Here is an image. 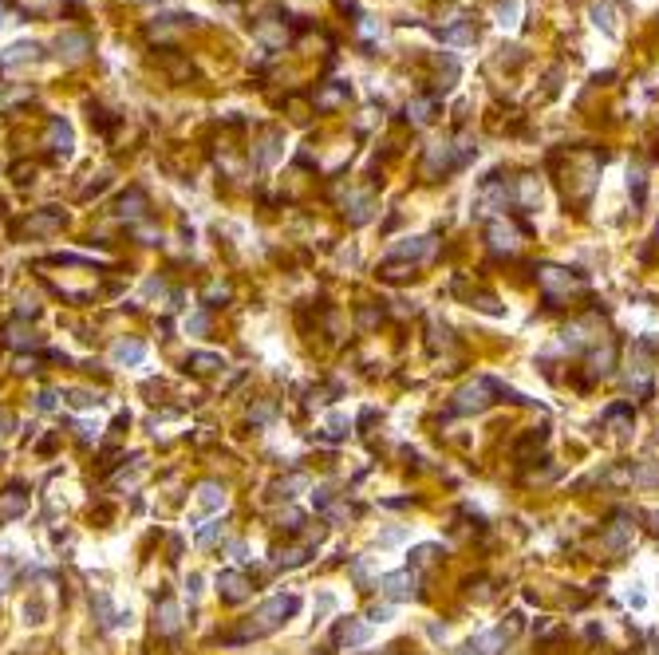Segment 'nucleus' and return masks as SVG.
Here are the masks:
<instances>
[{"instance_id":"a211bd4d","label":"nucleus","mask_w":659,"mask_h":655,"mask_svg":"<svg viewBox=\"0 0 659 655\" xmlns=\"http://www.w3.org/2000/svg\"><path fill=\"white\" fill-rule=\"evenodd\" d=\"M348 95H352V87L336 79L332 87H320V91H316V107H340V103H343Z\"/></svg>"},{"instance_id":"3c124183","label":"nucleus","mask_w":659,"mask_h":655,"mask_svg":"<svg viewBox=\"0 0 659 655\" xmlns=\"http://www.w3.org/2000/svg\"><path fill=\"white\" fill-rule=\"evenodd\" d=\"M131 4H143V0H131Z\"/></svg>"},{"instance_id":"1a4fd4ad","label":"nucleus","mask_w":659,"mask_h":655,"mask_svg":"<svg viewBox=\"0 0 659 655\" xmlns=\"http://www.w3.org/2000/svg\"><path fill=\"white\" fill-rule=\"evenodd\" d=\"M612 367H616V344H600L588 355V379H608Z\"/></svg>"},{"instance_id":"58836bf2","label":"nucleus","mask_w":659,"mask_h":655,"mask_svg":"<svg viewBox=\"0 0 659 655\" xmlns=\"http://www.w3.org/2000/svg\"><path fill=\"white\" fill-rule=\"evenodd\" d=\"M201 505H206V509L221 505V490H218V486H201Z\"/></svg>"},{"instance_id":"37998d69","label":"nucleus","mask_w":659,"mask_h":655,"mask_svg":"<svg viewBox=\"0 0 659 655\" xmlns=\"http://www.w3.org/2000/svg\"><path fill=\"white\" fill-rule=\"evenodd\" d=\"M225 296H229V288H225V284H209V288H206V300H209V304H213V300H225Z\"/></svg>"},{"instance_id":"0eeeda50","label":"nucleus","mask_w":659,"mask_h":655,"mask_svg":"<svg viewBox=\"0 0 659 655\" xmlns=\"http://www.w3.org/2000/svg\"><path fill=\"white\" fill-rule=\"evenodd\" d=\"M48 146H52L55 158H71V146H76V134L64 119H52L48 122Z\"/></svg>"},{"instance_id":"a19ab883","label":"nucleus","mask_w":659,"mask_h":655,"mask_svg":"<svg viewBox=\"0 0 659 655\" xmlns=\"http://www.w3.org/2000/svg\"><path fill=\"white\" fill-rule=\"evenodd\" d=\"M379 320H383V308H363V312H360V324H363V328L379 324Z\"/></svg>"},{"instance_id":"473e14b6","label":"nucleus","mask_w":659,"mask_h":655,"mask_svg":"<svg viewBox=\"0 0 659 655\" xmlns=\"http://www.w3.org/2000/svg\"><path fill=\"white\" fill-rule=\"evenodd\" d=\"M273 415H276V407H273V403H257V407H249V423H269Z\"/></svg>"},{"instance_id":"4c0bfd02","label":"nucleus","mask_w":659,"mask_h":655,"mask_svg":"<svg viewBox=\"0 0 659 655\" xmlns=\"http://www.w3.org/2000/svg\"><path fill=\"white\" fill-rule=\"evenodd\" d=\"M312 502H316V509H328V505L336 502V493H332V486H320V490L312 493Z\"/></svg>"},{"instance_id":"7c9ffc66","label":"nucleus","mask_w":659,"mask_h":655,"mask_svg":"<svg viewBox=\"0 0 659 655\" xmlns=\"http://www.w3.org/2000/svg\"><path fill=\"white\" fill-rule=\"evenodd\" d=\"M604 545H608V549H624V545H628V525H616V529H608V533H604Z\"/></svg>"},{"instance_id":"20e7f679","label":"nucleus","mask_w":659,"mask_h":655,"mask_svg":"<svg viewBox=\"0 0 659 655\" xmlns=\"http://www.w3.org/2000/svg\"><path fill=\"white\" fill-rule=\"evenodd\" d=\"M379 592L391 596V600H411V596H415V572L403 568V572H387V577H379Z\"/></svg>"},{"instance_id":"4be33fe9","label":"nucleus","mask_w":659,"mask_h":655,"mask_svg":"<svg viewBox=\"0 0 659 655\" xmlns=\"http://www.w3.org/2000/svg\"><path fill=\"white\" fill-rule=\"evenodd\" d=\"M371 213H375L371 194H360V197L352 202V213H348V221H352V225H363V221H371Z\"/></svg>"},{"instance_id":"f8f14e48","label":"nucleus","mask_w":659,"mask_h":655,"mask_svg":"<svg viewBox=\"0 0 659 655\" xmlns=\"http://www.w3.org/2000/svg\"><path fill=\"white\" fill-rule=\"evenodd\" d=\"M24 230H28V233H55V230H64V209H40V213H32V218L24 221Z\"/></svg>"},{"instance_id":"72a5a7b5","label":"nucleus","mask_w":659,"mask_h":655,"mask_svg":"<svg viewBox=\"0 0 659 655\" xmlns=\"http://www.w3.org/2000/svg\"><path fill=\"white\" fill-rule=\"evenodd\" d=\"M292 490H304V474H292L288 481L276 486V498H292Z\"/></svg>"},{"instance_id":"aec40b11","label":"nucleus","mask_w":659,"mask_h":655,"mask_svg":"<svg viewBox=\"0 0 659 655\" xmlns=\"http://www.w3.org/2000/svg\"><path fill=\"white\" fill-rule=\"evenodd\" d=\"M158 632L162 635L178 632V604L170 600V596H162V604H158Z\"/></svg>"},{"instance_id":"6e6552de","label":"nucleus","mask_w":659,"mask_h":655,"mask_svg":"<svg viewBox=\"0 0 659 655\" xmlns=\"http://www.w3.org/2000/svg\"><path fill=\"white\" fill-rule=\"evenodd\" d=\"M458 166V154H454V146L451 142H434L427 150V174L434 178V174H446V170H454Z\"/></svg>"},{"instance_id":"49530a36","label":"nucleus","mask_w":659,"mask_h":655,"mask_svg":"<svg viewBox=\"0 0 659 655\" xmlns=\"http://www.w3.org/2000/svg\"><path fill=\"white\" fill-rule=\"evenodd\" d=\"M454 655H482V652H478V644H474V640H470V644H462V647H458V652H454Z\"/></svg>"},{"instance_id":"c03bdc74","label":"nucleus","mask_w":659,"mask_h":655,"mask_svg":"<svg viewBox=\"0 0 659 655\" xmlns=\"http://www.w3.org/2000/svg\"><path fill=\"white\" fill-rule=\"evenodd\" d=\"M12 174H16V182H28V174H36V170L28 162H16V166H12Z\"/></svg>"},{"instance_id":"ddd939ff","label":"nucleus","mask_w":659,"mask_h":655,"mask_svg":"<svg viewBox=\"0 0 659 655\" xmlns=\"http://www.w3.org/2000/svg\"><path fill=\"white\" fill-rule=\"evenodd\" d=\"M218 592H221V600L237 604V600H245V592H249V580H245V572H221Z\"/></svg>"},{"instance_id":"a18cd8bd","label":"nucleus","mask_w":659,"mask_h":655,"mask_svg":"<svg viewBox=\"0 0 659 655\" xmlns=\"http://www.w3.org/2000/svg\"><path fill=\"white\" fill-rule=\"evenodd\" d=\"M52 407H55V395L44 391V395H40V411H52Z\"/></svg>"},{"instance_id":"bb28decb","label":"nucleus","mask_w":659,"mask_h":655,"mask_svg":"<svg viewBox=\"0 0 659 655\" xmlns=\"http://www.w3.org/2000/svg\"><path fill=\"white\" fill-rule=\"evenodd\" d=\"M411 273H415V265H399V261H387L383 269H379V276H383V281H406Z\"/></svg>"},{"instance_id":"a878e982","label":"nucleus","mask_w":659,"mask_h":655,"mask_svg":"<svg viewBox=\"0 0 659 655\" xmlns=\"http://www.w3.org/2000/svg\"><path fill=\"white\" fill-rule=\"evenodd\" d=\"M4 339H8L12 348H36V344H40V339H36L32 332H24V328H16V324H12L8 332H4Z\"/></svg>"},{"instance_id":"6ab92c4d","label":"nucleus","mask_w":659,"mask_h":655,"mask_svg":"<svg viewBox=\"0 0 659 655\" xmlns=\"http://www.w3.org/2000/svg\"><path fill=\"white\" fill-rule=\"evenodd\" d=\"M281 142H285V134L281 131H269L261 139V150H257V166H269V162H276V154H281Z\"/></svg>"},{"instance_id":"dca6fc26","label":"nucleus","mask_w":659,"mask_h":655,"mask_svg":"<svg viewBox=\"0 0 659 655\" xmlns=\"http://www.w3.org/2000/svg\"><path fill=\"white\" fill-rule=\"evenodd\" d=\"M28 509V493L24 490H4L0 493V521H12Z\"/></svg>"},{"instance_id":"2f4dec72","label":"nucleus","mask_w":659,"mask_h":655,"mask_svg":"<svg viewBox=\"0 0 659 655\" xmlns=\"http://www.w3.org/2000/svg\"><path fill=\"white\" fill-rule=\"evenodd\" d=\"M581 344H584V324H572L569 328V332H565V339H560V348H581Z\"/></svg>"},{"instance_id":"423d86ee","label":"nucleus","mask_w":659,"mask_h":655,"mask_svg":"<svg viewBox=\"0 0 659 655\" xmlns=\"http://www.w3.org/2000/svg\"><path fill=\"white\" fill-rule=\"evenodd\" d=\"M36 59H44V48L36 40H20L8 52H0V67H20V64H36Z\"/></svg>"},{"instance_id":"de8ad7c7","label":"nucleus","mask_w":659,"mask_h":655,"mask_svg":"<svg viewBox=\"0 0 659 655\" xmlns=\"http://www.w3.org/2000/svg\"><path fill=\"white\" fill-rule=\"evenodd\" d=\"M340 4V12H355V0H336Z\"/></svg>"},{"instance_id":"79ce46f5","label":"nucleus","mask_w":659,"mask_h":655,"mask_svg":"<svg viewBox=\"0 0 659 655\" xmlns=\"http://www.w3.org/2000/svg\"><path fill=\"white\" fill-rule=\"evenodd\" d=\"M281 525H285L288 533H297V529H300V514H297V509H288V514H281Z\"/></svg>"},{"instance_id":"f704fd0d","label":"nucleus","mask_w":659,"mask_h":655,"mask_svg":"<svg viewBox=\"0 0 659 655\" xmlns=\"http://www.w3.org/2000/svg\"><path fill=\"white\" fill-rule=\"evenodd\" d=\"M604 418L608 423H628V418H632V403H612Z\"/></svg>"},{"instance_id":"412c9836","label":"nucleus","mask_w":659,"mask_h":655,"mask_svg":"<svg viewBox=\"0 0 659 655\" xmlns=\"http://www.w3.org/2000/svg\"><path fill=\"white\" fill-rule=\"evenodd\" d=\"M186 367H194L198 375H209V372H218V367H225V363H221L218 351H194L186 360Z\"/></svg>"},{"instance_id":"4468645a","label":"nucleus","mask_w":659,"mask_h":655,"mask_svg":"<svg viewBox=\"0 0 659 655\" xmlns=\"http://www.w3.org/2000/svg\"><path fill=\"white\" fill-rule=\"evenodd\" d=\"M434 111H439V99L434 95H418L406 103V119L415 122V127H427L430 119H434Z\"/></svg>"},{"instance_id":"f03ea898","label":"nucleus","mask_w":659,"mask_h":655,"mask_svg":"<svg viewBox=\"0 0 659 655\" xmlns=\"http://www.w3.org/2000/svg\"><path fill=\"white\" fill-rule=\"evenodd\" d=\"M497 395H502V383L478 375V379H470L458 395H454L451 411H454V415H478V411H486V407L497 403Z\"/></svg>"},{"instance_id":"cd10ccee","label":"nucleus","mask_w":659,"mask_h":655,"mask_svg":"<svg viewBox=\"0 0 659 655\" xmlns=\"http://www.w3.org/2000/svg\"><path fill=\"white\" fill-rule=\"evenodd\" d=\"M348 430H352V423L336 415V418L328 423V430H324V438H328V442H343V438H348Z\"/></svg>"},{"instance_id":"c85d7f7f","label":"nucleus","mask_w":659,"mask_h":655,"mask_svg":"<svg viewBox=\"0 0 659 655\" xmlns=\"http://www.w3.org/2000/svg\"><path fill=\"white\" fill-rule=\"evenodd\" d=\"M632 478H636V481H651V486H656V481H659V462H639V466L632 470Z\"/></svg>"},{"instance_id":"9b49d317","label":"nucleus","mask_w":659,"mask_h":655,"mask_svg":"<svg viewBox=\"0 0 659 655\" xmlns=\"http://www.w3.org/2000/svg\"><path fill=\"white\" fill-rule=\"evenodd\" d=\"M434 253V237H406L403 245H395V257L399 261H423V257H430Z\"/></svg>"},{"instance_id":"8fccbe9b","label":"nucleus","mask_w":659,"mask_h":655,"mask_svg":"<svg viewBox=\"0 0 659 655\" xmlns=\"http://www.w3.org/2000/svg\"><path fill=\"white\" fill-rule=\"evenodd\" d=\"M0 426H8V415H0ZM0 435H4V430H0Z\"/></svg>"},{"instance_id":"9d476101","label":"nucleus","mask_w":659,"mask_h":655,"mask_svg":"<svg viewBox=\"0 0 659 655\" xmlns=\"http://www.w3.org/2000/svg\"><path fill=\"white\" fill-rule=\"evenodd\" d=\"M115 213H119L122 221L143 218V213H146V194H143V186H131V190H127V194L119 197V206H115Z\"/></svg>"},{"instance_id":"5701e85b","label":"nucleus","mask_w":659,"mask_h":655,"mask_svg":"<svg viewBox=\"0 0 659 655\" xmlns=\"http://www.w3.org/2000/svg\"><path fill=\"white\" fill-rule=\"evenodd\" d=\"M517 202H521V206H537L541 202V182L537 178H521V182H517Z\"/></svg>"},{"instance_id":"c9c22d12","label":"nucleus","mask_w":659,"mask_h":655,"mask_svg":"<svg viewBox=\"0 0 659 655\" xmlns=\"http://www.w3.org/2000/svg\"><path fill=\"white\" fill-rule=\"evenodd\" d=\"M545 438H549V435H545V430H533V435H525V438H521V442H517V454H525V450L541 446Z\"/></svg>"},{"instance_id":"393cba45","label":"nucleus","mask_w":659,"mask_h":655,"mask_svg":"<svg viewBox=\"0 0 659 655\" xmlns=\"http://www.w3.org/2000/svg\"><path fill=\"white\" fill-rule=\"evenodd\" d=\"M506 186H486L482 190V209H486V213H494V209H502V206H506Z\"/></svg>"},{"instance_id":"7ed1b4c3","label":"nucleus","mask_w":659,"mask_h":655,"mask_svg":"<svg viewBox=\"0 0 659 655\" xmlns=\"http://www.w3.org/2000/svg\"><path fill=\"white\" fill-rule=\"evenodd\" d=\"M537 281H541V288H545V300H557V296H569V293H576L581 288V276H569L565 269H557V265H545L537 273Z\"/></svg>"},{"instance_id":"2eb2a0df","label":"nucleus","mask_w":659,"mask_h":655,"mask_svg":"<svg viewBox=\"0 0 659 655\" xmlns=\"http://www.w3.org/2000/svg\"><path fill=\"white\" fill-rule=\"evenodd\" d=\"M490 249L497 253H513L517 249V230L506 221H490Z\"/></svg>"},{"instance_id":"ea45409f","label":"nucleus","mask_w":659,"mask_h":655,"mask_svg":"<svg viewBox=\"0 0 659 655\" xmlns=\"http://www.w3.org/2000/svg\"><path fill=\"white\" fill-rule=\"evenodd\" d=\"M107 186H111V178H107V174H99V178H95V182H91V186L83 190V194H79V197H95V194H103V190H107Z\"/></svg>"},{"instance_id":"b1692460","label":"nucleus","mask_w":659,"mask_h":655,"mask_svg":"<svg viewBox=\"0 0 659 655\" xmlns=\"http://www.w3.org/2000/svg\"><path fill=\"white\" fill-rule=\"evenodd\" d=\"M143 344H139V339H122V344H119V348H115V360H119V363H139V360H143Z\"/></svg>"},{"instance_id":"c756f323","label":"nucleus","mask_w":659,"mask_h":655,"mask_svg":"<svg viewBox=\"0 0 659 655\" xmlns=\"http://www.w3.org/2000/svg\"><path fill=\"white\" fill-rule=\"evenodd\" d=\"M67 403L71 407H99L103 399L99 395H91V391H67Z\"/></svg>"},{"instance_id":"f3484780","label":"nucleus","mask_w":659,"mask_h":655,"mask_svg":"<svg viewBox=\"0 0 659 655\" xmlns=\"http://www.w3.org/2000/svg\"><path fill=\"white\" fill-rule=\"evenodd\" d=\"M336 644H348V647H355V644H367V624H360V620H348V624H340V628H336Z\"/></svg>"},{"instance_id":"f257e3e1","label":"nucleus","mask_w":659,"mask_h":655,"mask_svg":"<svg viewBox=\"0 0 659 655\" xmlns=\"http://www.w3.org/2000/svg\"><path fill=\"white\" fill-rule=\"evenodd\" d=\"M300 612V596H273V600H264L261 608L249 616V624H245L237 635H229V640H249V635H264V632H273V628H281V624L288 620V616H297Z\"/></svg>"},{"instance_id":"09e8293b","label":"nucleus","mask_w":659,"mask_h":655,"mask_svg":"<svg viewBox=\"0 0 659 655\" xmlns=\"http://www.w3.org/2000/svg\"><path fill=\"white\" fill-rule=\"evenodd\" d=\"M648 521H651V533H659V514H648Z\"/></svg>"},{"instance_id":"39448f33","label":"nucleus","mask_w":659,"mask_h":655,"mask_svg":"<svg viewBox=\"0 0 659 655\" xmlns=\"http://www.w3.org/2000/svg\"><path fill=\"white\" fill-rule=\"evenodd\" d=\"M55 52H59V59H67V64H79V59L91 52V36L87 32H59Z\"/></svg>"},{"instance_id":"e433bc0d","label":"nucleus","mask_w":659,"mask_h":655,"mask_svg":"<svg viewBox=\"0 0 659 655\" xmlns=\"http://www.w3.org/2000/svg\"><path fill=\"white\" fill-rule=\"evenodd\" d=\"M439 553H442L439 545H418V549H415V557H411V561H415V565H427V561H434Z\"/></svg>"}]
</instances>
